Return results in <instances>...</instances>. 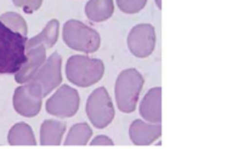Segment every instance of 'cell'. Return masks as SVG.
<instances>
[{
	"label": "cell",
	"instance_id": "1",
	"mask_svg": "<svg viewBox=\"0 0 249 149\" xmlns=\"http://www.w3.org/2000/svg\"><path fill=\"white\" fill-rule=\"evenodd\" d=\"M27 36L0 21V74H15L27 60Z\"/></svg>",
	"mask_w": 249,
	"mask_h": 149
},
{
	"label": "cell",
	"instance_id": "2",
	"mask_svg": "<svg viewBox=\"0 0 249 149\" xmlns=\"http://www.w3.org/2000/svg\"><path fill=\"white\" fill-rule=\"evenodd\" d=\"M105 73L101 60L88 56L74 55L68 58L66 65V75L68 80L80 87H88L100 82Z\"/></svg>",
	"mask_w": 249,
	"mask_h": 149
},
{
	"label": "cell",
	"instance_id": "3",
	"mask_svg": "<svg viewBox=\"0 0 249 149\" xmlns=\"http://www.w3.org/2000/svg\"><path fill=\"white\" fill-rule=\"evenodd\" d=\"M142 86L143 78L136 69H125L118 75L116 82V101L122 112L131 113L135 111Z\"/></svg>",
	"mask_w": 249,
	"mask_h": 149
},
{
	"label": "cell",
	"instance_id": "4",
	"mask_svg": "<svg viewBox=\"0 0 249 149\" xmlns=\"http://www.w3.org/2000/svg\"><path fill=\"white\" fill-rule=\"evenodd\" d=\"M63 41L73 50L91 53L99 50L101 39L91 27L77 19H70L63 27Z\"/></svg>",
	"mask_w": 249,
	"mask_h": 149
},
{
	"label": "cell",
	"instance_id": "5",
	"mask_svg": "<svg viewBox=\"0 0 249 149\" xmlns=\"http://www.w3.org/2000/svg\"><path fill=\"white\" fill-rule=\"evenodd\" d=\"M87 114L92 125L97 129H104L112 123L114 108L105 87H99L90 95L87 102Z\"/></svg>",
	"mask_w": 249,
	"mask_h": 149
},
{
	"label": "cell",
	"instance_id": "6",
	"mask_svg": "<svg viewBox=\"0 0 249 149\" xmlns=\"http://www.w3.org/2000/svg\"><path fill=\"white\" fill-rule=\"evenodd\" d=\"M43 90L36 82H28L16 89L14 95V107L21 116L32 118L40 112L43 101Z\"/></svg>",
	"mask_w": 249,
	"mask_h": 149
},
{
	"label": "cell",
	"instance_id": "7",
	"mask_svg": "<svg viewBox=\"0 0 249 149\" xmlns=\"http://www.w3.org/2000/svg\"><path fill=\"white\" fill-rule=\"evenodd\" d=\"M79 108V95L77 90L68 85H62L53 97L46 102V111L58 118H71Z\"/></svg>",
	"mask_w": 249,
	"mask_h": 149
},
{
	"label": "cell",
	"instance_id": "8",
	"mask_svg": "<svg viewBox=\"0 0 249 149\" xmlns=\"http://www.w3.org/2000/svg\"><path fill=\"white\" fill-rule=\"evenodd\" d=\"M61 66H62V58L60 53L55 52L49 57L45 63L41 65L38 72L36 73L32 82L38 83L43 90V96L50 94L56 86L62 82V75H61ZM31 82V80H29Z\"/></svg>",
	"mask_w": 249,
	"mask_h": 149
},
{
	"label": "cell",
	"instance_id": "9",
	"mask_svg": "<svg viewBox=\"0 0 249 149\" xmlns=\"http://www.w3.org/2000/svg\"><path fill=\"white\" fill-rule=\"evenodd\" d=\"M156 33L151 24H139L134 27L128 36V46L134 56L148 57L155 50Z\"/></svg>",
	"mask_w": 249,
	"mask_h": 149
},
{
	"label": "cell",
	"instance_id": "10",
	"mask_svg": "<svg viewBox=\"0 0 249 149\" xmlns=\"http://www.w3.org/2000/svg\"><path fill=\"white\" fill-rule=\"evenodd\" d=\"M45 62V48L43 45H36L27 51V60L22 65L18 72L15 73V80L19 84L28 83L36 75L41 65Z\"/></svg>",
	"mask_w": 249,
	"mask_h": 149
},
{
	"label": "cell",
	"instance_id": "11",
	"mask_svg": "<svg viewBox=\"0 0 249 149\" xmlns=\"http://www.w3.org/2000/svg\"><path fill=\"white\" fill-rule=\"evenodd\" d=\"M130 138L135 145L148 146L155 142L162 135V125L160 123L147 124L142 120H135L130 126Z\"/></svg>",
	"mask_w": 249,
	"mask_h": 149
},
{
	"label": "cell",
	"instance_id": "12",
	"mask_svg": "<svg viewBox=\"0 0 249 149\" xmlns=\"http://www.w3.org/2000/svg\"><path fill=\"white\" fill-rule=\"evenodd\" d=\"M140 114L150 123H162V89H151L140 104Z\"/></svg>",
	"mask_w": 249,
	"mask_h": 149
},
{
	"label": "cell",
	"instance_id": "13",
	"mask_svg": "<svg viewBox=\"0 0 249 149\" xmlns=\"http://www.w3.org/2000/svg\"><path fill=\"white\" fill-rule=\"evenodd\" d=\"M66 124L62 121L45 120L40 129V143L43 146H58L65 133Z\"/></svg>",
	"mask_w": 249,
	"mask_h": 149
},
{
	"label": "cell",
	"instance_id": "14",
	"mask_svg": "<svg viewBox=\"0 0 249 149\" xmlns=\"http://www.w3.org/2000/svg\"><path fill=\"white\" fill-rule=\"evenodd\" d=\"M113 0H90L85 6V14L92 22H104L113 15Z\"/></svg>",
	"mask_w": 249,
	"mask_h": 149
},
{
	"label": "cell",
	"instance_id": "15",
	"mask_svg": "<svg viewBox=\"0 0 249 149\" xmlns=\"http://www.w3.org/2000/svg\"><path fill=\"white\" fill-rule=\"evenodd\" d=\"M58 27L60 26H58L57 19H51L40 34L27 40L26 51H28L32 48H36V45H43L44 48H53L57 41Z\"/></svg>",
	"mask_w": 249,
	"mask_h": 149
},
{
	"label": "cell",
	"instance_id": "16",
	"mask_svg": "<svg viewBox=\"0 0 249 149\" xmlns=\"http://www.w3.org/2000/svg\"><path fill=\"white\" fill-rule=\"evenodd\" d=\"M9 143L11 146H36L33 131L31 126L24 123H18L12 126L9 132Z\"/></svg>",
	"mask_w": 249,
	"mask_h": 149
},
{
	"label": "cell",
	"instance_id": "17",
	"mask_svg": "<svg viewBox=\"0 0 249 149\" xmlns=\"http://www.w3.org/2000/svg\"><path fill=\"white\" fill-rule=\"evenodd\" d=\"M92 135L91 129L85 123L77 124L68 132L65 141L66 146H85Z\"/></svg>",
	"mask_w": 249,
	"mask_h": 149
},
{
	"label": "cell",
	"instance_id": "18",
	"mask_svg": "<svg viewBox=\"0 0 249 149\" xmlns=\"http://www.w3.org/2000/svg\"><path fill=\"white\" fill-rule=\"evenodd\" d=\"M0 21L6 24L10 29L17 32L21 35L27 36V23L18 14L15 12H6V14L0 16Z\"/></svg>",
	"mask_w": 249,
	"mask_h": 149
},
{
	"label": "cell",
	"instance_id": "19",
	"mask_svg": "<svg viewBox=\"0 0 249 149\" xmlns=\"http://www.w3.org/2000/svg\"><path fill=\"white\" fill-rule=\"evenodd\" d=\"M147 0H117L118 7L125 14H136L145 7Z\"/></svg>",
	"mask_w": 249,
	"mask_h": 149
},
{
	"label": "cell",
	"instance_id": "20",
	"mask_svg": "<svg viewBox=\"0 0 249 149\" xmlns=\"http://www.w3.org/2000/svg\"><path fill=\"white\" fill-rule=\"evenodd\" d=\"M12 1L16 6L22 7L24 12L32 14V12H34L40 7L43 0H12Z\"/></svg>",
	"mask_w": 249,
	"mask_h": 149
},
{
	"label": "cell",
	"instance_id": "21",
	"mask_svg": "<svg viewBox=\"0 0 249 149\" xmlns=\"http://www.w3.org/2000/svg\"><path fill=\"white\" fill-rule=\"evenodd\" d=\"M91 146H113V141L107 136H97L92 140Z\"/></svg>",
	"mask_w": 249,
	"mask_h": 149
},
{
	"label": "cell",
	"instance_id": "22",
	"mask_svg": "<svg viewBox=\"0 0 249 149\" xmlns=\"http://www.w3.org/2000/svg\"><path fill=\"white\" fill-rule=\"evenodd\" d=\"M156 4H157V6L160 9H162V0H156Z\"/></svg>",
	"mask_w": 249,
	"mask_h": 149
}]
</instances>
